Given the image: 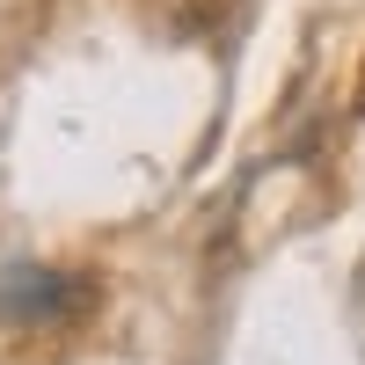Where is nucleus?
<instances>
[{
  "label": "nucleus",
  "instance_id": "obj_1",
  "mask_svg": "<svg viewBox=\"0 0 365 365\" xmlns=\"http://www.w3.org/2000/svg\"><path fill=\"white\" fill-rule=\"evenodd\" d=\"M58 292H73V285L51 278V270H22V278L8 285V307H15V314H58V307H66Z\"/></svg>",
  "mask_w": 365,
  "mask_h": 365
}]
</instances>
